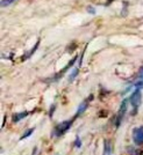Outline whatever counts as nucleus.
Listing matches in <instances>:
<instances>
[{
    "label": "nucleus",
    "mask_w": 143,
    "mask_h": 155,
    "mask_svg": "<svg viewBox=\"0 0 143 155\" xmlns=\"http://www.w3.org/2000/svg\"><path fill=\"white\" fill-rule=\"evenodd\" d=\"M138 79H140V81H143V67H141V70H140V74H138Z\"/></svg>",
    "instance_id": "f8f14e48"
},
{
    "label": "nucleus",
    "mask_w": 143,
    "mask_h": 155,
    "mask_svg": "<svg viewBox=\"0 0 143 155\" xmlns=\"http://www.w3.org/2000/svg\"><path fill=\"white\" fill-rule=\"evenodd\" d=\"M87 104H89V100H86V101H84L83 103L79 105L78 108V111H77V114H76V117L79 116L80 114H83L85 110H86V108H87Z\"/></svg>",
    "instance_id": "39448f33"
},
{
    "label": "nucleus",
    "mask_w": 143,
    "mask_h": 155,
    "mask_svg": "<svg viewBox=\"0 0 143 155\" xmlns=\"http://www.w3.org/2000/svg\"><path fill=\"white\" fill-rule=\"evenodd\" d=\"M133 141L137 146L143 145V126L133 130Z\"/></svg>",
    "instance_id": "7ed1b4c3"
},
{
    "label": "nucleus",
    "mask_w": 143,
    "mask_h": 155,
    "mask_svg": "<svg viewBox=\"0 0 143 155\" xmlns=\"http://www.w3.org/2000/svg\"><path fill=\"white\" fill-rule=\"evenodd\" d=\"M33 132H34V129H29V130H27L26 132L22 134V137L20 138L21 140H23V139H26V138H28V137H30V134H33Z\"/></svg>",
    "instance_id": "0eeeda50"
},
{
    "label": "nucleus",
    "mask_w": 143,
    "mask_h": 155,
    "mask_svg": "<svg viewBox=\"0 0 143 155\" xmlns=\"http://www.w3.org/2000/svg\"><path fill=\"white\" fill-rule=\"evenodd\" d=\"M141 155H143V153H142V154H141Z\"/></svg>",
    "instance_id": "4468645a"
},
{
    "label": "nucleus",
    "mask_w": 143,
    "mask_h": 155,
    "mask_svg": "<svg viewBox=\"0 0 143 155\" xmlns=\"http://www.w3.org/2000/svg\"><path fill=\"white\" fill-rule=\"evenodd\" d=\"M77 74H78V68L76 67V68L73 70V73H71V75H70V78H69V82H72V81L75 80V78L77 77Z\"/></svg>",
    "instance_id": "6e6552de"
},
{
    "label": "nucleus",
    "mask_w": 143,
    "mask_h": 155,
    "mask_svg": "<svg viewBox=\"0 0 143 155\" xmlns=\"http://www.w3.org/2000/svg\"><path fill=\"white\" fill-rule=\"evenodd\" d=\"M87 12H89V13H91V14H96V9H94V7L89 6L87 7Z\"/></svg>",
    "instance_id": "9b49d317"
},
{
    "label": "nucleus",
    "mask_w": 143,
    "mask_h": 155,
    "mask_svg": "<svg viewBox=\"0 0 143 155\" xmlns=\"http://www.w3.org/2000/svg\"><path fill=\"white\" fill-rule=\"evenodd\" d=\"M15 0H1V6L5 7V6H8V5H11L12 2H14Z\"/></svg>",
    "instance_id": "1a4fd4ad"
},
{
    "label": "nucleus",
    "mask_w": 143,
    "mask_h": 155,
    "mask_svg": "<svg viewBox=\"0 0 143 155\" xmlns=\"http://www.w3.org/2000/svg\"><path fill=\"white\" fill-rule=\"evenodd\" d=\"M80 145H82V142H80L79 138L77 137V139H76V146H77V147H80Z\"/></svg>",
    "instance_id": "ddd939ff"
},
{
    "label": "nucleus",
    "mask_w": 143,
    "mask_h": 155,
    "mask_svg": "<svg viewBox=\"0 0 143 155\" xmlns=\"http://www.w3.org/2000/svg\"><path fill=\"white\" fill-rule=\"evenodd\" d=\"M72 119H70V120H65V122H63V123H59L56 127H55V132H54V134L56 137H59L61 134H63L64 132H66L68 130L70 129V126L72 125Z\"/></svg>",
    "instance_id": "f03ea898"
},
{
    "label": "nucleus",
    "mask_w": 143,
    "mask_h": 155,
    "mask_svg": "<svg viewBox=\"0 0 143 155\" xmlns=\"http://www.w3.org/2000/svg\"><path fill=\"white\" fill-rule=\"evenodd\" d=\"M127 102H128V100H124V101H122V103H121V107H120V110H119L117 119V127H119V125L121 124V120H122L124 114H126V111H127Z\"/></svg>",
    "instance_id": "20e7f679"
},
{
    "label": "nucleus",
    "mask_w": 143,
    "mask_h": 155,
    "mask_svg": "<svg viewBox=\"0 0 143 155\" xmlns=\"http://www.w3.org/2000/svg\"><path fill=\"white\" fill-rule=\"evenodd\" d=\"M28 116V112L27 111H23V112H20V114H15L13 117V120L14 122H20L21 119H23L25 117Z\"/></svg>",
    "instance_id": "423d86ee"
},
{
    "label": "nucleus",
    "mask_w": 143,
    "mask_h": 155,
    "mask_svg": "<svg viewBox=\"0 0 143 155\" xmlns=\"http://www.w3.org/2000/svg\"><path fill=\"white\" fill-rule=\"evenodd\" d=\"M110 153H111V148H110V146H108V143L106 142V145H105L104 155H110Z\"/></svg>",
    "instance_id": "9d476101"
},
{
    "label": "nucleus",
    "mask_w": 143,
    "mask_h": 155,
    "mask_svg": "<svg viewBox=\"0 0 143 155\" xmlns=\"http://www.w3.org/2000/svg\"><path fill=\"white\" fill-rule=\"evenodd\" d=\"M129 102H130V104H131V107L134 108L133 114H135L136 110L138 109L141 102H142V96H141V91H140V89H136V91L131 94V96L129 97Z\"/></svg>",
    "instance_id": "f257e3e1"
}]
</instances>
